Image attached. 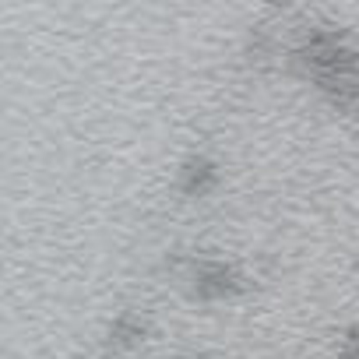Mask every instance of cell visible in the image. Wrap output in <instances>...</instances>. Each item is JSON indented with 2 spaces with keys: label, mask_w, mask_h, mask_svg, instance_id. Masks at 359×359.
I'll use <instances>...</instances> for the list:
<instances>
[{
  "label": "cell",
  "mask_w": 359,
  "mask_h": 359,
  "mask_svg": "<svg viewBox=\"0 0 359 359\" xmlns=\"http://www.w3.org/2000/svg\"><path fill=\"white\" fill-rule=\"evenodd\" d=\"M212 184H215L212 162H191V165H187V172H184V191H187V194H205Z\"/></svg>",
  "instance_id": "6da1fadb"
},
{
  "label": "cell",
  "mask_w": 359,
  "mask_h": 359,
  "mask_svg": "<svg viewBox=\"0 0 359 359\" xmlns=\"http://www.w3.org/2000/svg\"><path fill=\"white\" fill-rule=\"evenodd\" d=\"M191 359H194V355H191Z\"/></svg>",
  "instance_id": "7a4b0ae2"
}]
</instances>
